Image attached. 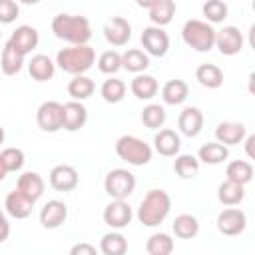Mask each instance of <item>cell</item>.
<instances>
[{
    "mask_svg": "<svg viewBox=\"0 0 255 255\" xmlns=\"http://www.w3.org/2000/svg\"><path fill=\"white\" fill-rule=\"evenodd\" d=\"M52 32L68 44H88L92 38L90 20L78 14H56L52 18Z\"/></svg>",
    "mask_w": 255,
    "mask_h": 255,
    "instance_id": "1",
    "label": "cell"
},
{
    "mask_svg": "<svg viewBox=\"0 0 255 255\" xmlns=\"http://www.w3.org/2000/svg\"><path fill=\"white\" fill-rule=\"evenodd\" d=\"M171 211V197L163 189H149L137 207V219L145 227H155L163 223V219Z\"/></svg>",
    "mask_w": 255,
    "mask_h": 255,
    "instance_id": "2",
    "label": "cell"
},
{
    "mask_svg": "<svg viewBox=\"0 0 255 255\" xmlns=\"http://www.w3.org/2000/svg\"><path fill=\"white\" fill-rule=\"evenodd\" d=\"M96 62V52L88 44H70L56 54V66L72 76L86 74Z\"/></svg>",
    "mask_w": 255,
    "mask_h": 255,
    "instance_id": "3",
    "label": "cell"
},
{
    "mask_svg": "<svg viewBox=\"0 0 255 255\" xmlns=\"http://www.w3.org/2000/svg\"><path fill=\"white\" fill-rule=\"evenodd\" d=\"M183 42L195 52H209L215 46V28L205 20H187L181 28Z\"/></svg>",
    "mask_w": 255,
    "mask_h": 255,
    "instance_id": "4",
    "label": "cell"
},
{
    "mask_svg": "<svg viewBox=\"0 0 255 255\" xmlns=\"http://www.w3.org/2000/svg\"><path fill=\"white\" fill-rule=\"evenodd\" d=\"M116 153L129 165H145L151 161V147L135 135H122L116 141Z\"/></svg>",
    "mask_w": 255,
    "mask_h": 255,
    "instance_id": "5",
    "label": "cell"
},
{
    "mask_svg": "<svg viewBox=\"0 0 255 255\" xmlns=\"http://www.w3.org/2000/svg\"><path fill=\"white\" fill-rule=\"evenodd\" d=\"M104 189L112 199H126L135 189V175L124 167H116L108 171L104 179Z\"/></svg>",
    "mask_w": 255,
    "mask_h": 255,
    "instance_id": "6",
    "label": "cell"
},
{
    "mask_svg": "<svg viewBox=\"0 0 255 255\" xmlns=\"http://www.w3.org/2000/svg\"><path fill=\"white\" fill-rule=\"evenodd\" d=\"M141 46L147 56L163 58L169 50V36L161 26H147L141 32Z\"/></svg>",
    "mask_w": 255,
    "mask_h": 255,
    "instance_id": "7",
    "label": "cell"
},
{
    "mask_svg": "<svg viewBox=\"0 0 255 255\" xmlns=\"http://www.w3.org/2000/svg\"><path fill=\"white\" fill-rule=\"evenodd\" d=\"M36 124L42 131L48 133H56L58 129H62V104L54 100L40 104L36 110Z\"/></svg>",
    "mask_w": 255,
    "mask_h": 255,
    "instance_id": "8",
    "label": "cell"
},
{
    "mask_svg": "<svg viewBox=\"0 0 255 255\" xmlns=\"http://www.w3.org/2000/svg\"><path fill=\"white\" fill-rule=\"evenodd\" d=\"M247 227V215L245 211L229 205L227 209H223L219 215H217V229L221 235H227V237H235L239 233H243Z\"/></svg>",
    "mask_w": 255,
    "mask_h": 255,
    "instance_id": "9",
    "label": "cell"
},
{
    "mask_svg": "<svg viewBox=\"0 0 255 255\" xmlns=\"http://www.w3.org/2000/svg\"><path fill=\"white\" fill-rule=\"evenodd\" d=\"M133 211L126 199H112L104 209V223L112 229H124L131 223Z\"/></svg>",
    "mask_w": 255,
    "mask_h": 255,
    "instance_id": "10",
    "label": "cell"
},
{
    "mask_svg": "<svg viewBox=\"0 0 255 255\" xmlns=\"http://www.w3.org/2000/svg\"><path fill=\"white\" fill-rule=\"evenodd\" d=\"M243 34L237 26H223L215 30V46L223 56H235L243 50Z\"/></svg>",
    "mask_w": 255,
    "mask_h": 255,
    "instance_id": "11",
    "label": "cell"
},
{
    "mask_svg": "<svg viewBox=\"0 0 255 255\" xmlns=\"http://www.w3.org/2000/svg\"><path fill=\"white\" fill-rule=\"evenodd\" d=\"M102 32H104V38H106L108 44H112L116 48H122L131 38V24L122 16H114L104 24Z\"/></svg>",
    "mask_w": 255,
    "mask_h": 255,
    "instance_id": "12",
    "label": "cell"
},
{
    "mask_svg": "<svg viewBox=\"0 0 255 255\" xmlns=\"http://www.w3.org/2000/svg\"><path fill=\"white\" fill-rule=\"evenodd\" d=\"M80 183V175H78V169L74 165H68V163H60V165H54L52 171H50V185L52 189L56 191H74Z\"/></svg>",
    "mask_w": 255,
    "mask_h": 255,
    "instance_id": "13",
    "label": "cell"
},
{
    "mask_svg": "<svg viewBox=\"0 0 255 255\" xmlns=\"http://www.w3.org/2000/svg\"><path fill=\"white\" fill-rule=\"evenodd\" d=\"M88 122V110L82 102L72 100L68 104H62V128L68 131H78Z\"/></svg>",
    "mask_w": 255,
    "mask_h": 255,
    "instance_id": "14",
    "label": "cell"
},
{
    "mask_svg": "<svg viewBox=\"0 0 255 255\" xmlns=\"http://www.w3.org/2000/svg\"><path fill=\"white\" fill-rule=\"evenodd\" d=\"M68 217V207L60 199H50L40 209V223L44 229H58Z\"/></svg>",
    "mask_w": 255,
    "mask_h": 255,
    "instance_id": "15",
    "label": "cell"
},
{
    "mask_svg": "<svg viewBox=\"0 0 255 255\" xmlns=\"http://www.w3.org/2000/svg\"><path fill=\"white\" fill-rule=\"evenodd\" d=\"M153 147L159 155L163 157H175L179 153V147H181V139H179V133L175 129H169V128H161L155 135H153Z\"/></svg>",
    "mask_w": 255,
    "mask_h": 255,
    "instance_id": "16",
    "label": "cell"
},
{
    "mask_svg": "<svg viewBox=\"0 0 255 255\" xmlns=\"http://www.w3.org/2000/svg\"><path fill=\"white\" fill-rule=\"evenodd\" d=\"M32 207H34V201L30 197H26L20 189H12L6 199H4V209L10 217L14 219H26L30 213H32Z\"/></svg>",
    "mask_w": 255,
    "mask_h": 255,
    "instance_id": "17",
    "label": "cell"
},
{
    "mask_svg": "<svg viewBox=\"0 0 255 255\" xmlns=\"http://www.w3.org/2000/svg\"><path fill=\"white\" fill-rule=\"evenodd\" d=\"M8 42H10L16 50H20V52L26 56V54H30V52L38 46L40 36H38V30H36L34 26L22 24V26H18V28L12 32V36H10Z\"/></svg>",
    "mask_w": 255,
    "mask_h": 255,
    "instance_id": "18",
    "label": "cell"
},
{
    "mask_svg": "<svg viewBox=\"0 0 255 255\" xmlns=\"http://www.w3.org/2000/svg\"><path fill=\"white\" fill-rule=\"evenodd\" d=\"M177 128H179V131H181L183 135H187V137L199 135L201 129H203V114H201V110L195 108V106L185 108V110L179 114V118H177Z\"/></svg>",
    "mask_w": 255,
    "mask_h": 255,
    "instance_id": "19",
    "label": "cell"
},
{
    "mask_svg": "<svg viewBox=\"0 0 255 255\" xmlns=\"http://www.w3.org/2000/svg\"><path fill=\"white\" fill-rule=\"evenodd\" d=\"M247 135V128L239 122H221L215 128V139L223 145H237Z\"/></svg>",
    "mask_w": 255,
    "mask_h": 255,
    "instance_id": "20",
    "label": "cell"
},
{
    "mask_svg": "<svg viewBox=\"0 0 255 255\" xmlns=\"http://www.w3.org/2000/svg\"><path fill=\"white\" fill-rule=\"evenodd\" d=\"M28 72H30L32 80H36V82H48V80L54 78L56 62L50 56H46V54H36L28 62Z\"/></svg>",
    "mask_w": 255,
    "mask_h": 255,
    "instance_id": "21",
    "label": "cell"
},
{
    "mask_svg": "<svg viewBox=\"0 0 255 255\" xmlns=\"http://www.w3.org/2000/svg\"><path fill=\"white\" fill-rule=\"evenodd\" d=\"M44 187H46V183H44L42 175L36 173V171H24V173L18 177V181H16V189H20V191H22L26 197H30L34 203L42 197Z\"/></svg>",
    "mask_w": 255,
    "mask_h": 255,
    "instance_id": "22",
    "label": "cell"
},
{
    "mask_svg": "<svg viewBox=\"0 0 255 255\" xmlns=\"http://www.w3.org/2000/svg\"><path fill=\"white\" fill-rule=\"evenodd\" d=\"M24 66V54L16 50L10 42L4 44L2 56H0V70L4 76H16Z\"/></svg>",
    "mask_w": 255,
    "mask_h": 255,
    "instance_id": "23",
    "label": "cell"
},
{
    "mask_svg": "<svg viewBox=\"0 0 255 255\" xmlns=\"http://www.w3.org/2000/svg\"><path fill=\"white\" fill-rule=\"evenodd\" d=\"M129 90L137 100H151L157 94L159 86H157V80L153 76L141 72V74H135V78L129 84Z\"/></svg>",
    "mask_w": 255,
    "mask_h": 255,
    "instance_id": "24",
    "label": "cell"
},
{
    "mask_svg": "<svg viewBox=\"0 0 255 255\" xmlns=\"http://www.w3.org/2000/svg\"><path fill=\"white\" fill-rule=\"evenodd\" d=\"M217 199H219V203H223L227 207L229 205H239L245 199V185H241L237 181H231V179H225L217 187Z\"/></svg>",
    "mask_w": 255,
    "mask_h": 255,
    "instance_id": "25",
    "label": "cell"
},
{
    "mask_svg": "<svg viewBox=\"0 0 255 255\" xmlns=\"http://www.w3.org/2000/svg\"><path fill=\"white\" fill-rule=\"evenodd\" d=\"M189 96V86L183 80H169L161 88V100L167 106H179L187 100Z\"/></svg>",
    "mask_w": 255,
    "mask_h": 255,
    "instance_id": "26",
    "label": "cell"
},
{
    "mask_svg": "<svg viewBox=\"0 0 255 255\" xmlns=\"http://www.w3.org/2000/svg\"><path fill=\"white\" fill-rule=\"evenodd\" d=\"M227 157H229V149H227V145H223L219 141H207L197 149V159L207 165L223 163Z\"/></svg>",
    "mask_w": 255,
    "mask_h": 255,
    "instance_id": "27",
    "label": "cell"
},
{
    "mask_svg": "<svg viewBox=\"0 0 255 255\" xmlns=\"http://www.w3.org/2000/svg\"><path fill=\"white\" fill-rule=\"evenodd\" d=\"M122 68L131 74H141L149 68V56L139 48H129L122 54Z\"/></svg>",
    "mask_w": 255,
    "mask_h": 255,
    "instance_id": "28",
    "label": "cell"
},
{
    "mask_svg": "<svg viewBox=\"0 0 255 255\" xmlns=\"http://www.w3.org/2000/svg\"><path fill=\"white\" fill-rule=\"evenodd\" d=\"M195 80L207 90H217L223 84V70L215 64H201L195 70Z\"/></svg>",
    "mask_w": 255,
    "mask_h": 255,
    "instance_id": "29",
    "label": "cell"
},
{
    "mask_svg": "<svg viewBox=\"0 0 255 255\" xmlns=\"http://www.w3.org/2000/svg\"><path fill=\"white\" fill-rule=\"evenodd\" d=\"M94 90H96V84L86 74H78L68 82V94L72 100H78V102L88 100L94 94Z\"/></svg>",
    "mask_w": 255,
    "mask_h": 255,
    "instance_id": "30",
    "label": "cell"
},
{
    "mask_svg": "<svg viewBox=\"0 0 255 255\" xmlns=\"http://www.w3.org/2000/svg\"><path fill=\"white\" fill-rule=\"evenodd\" d=\"M171 229H173L175 237H179V239H193L199 233V221L191 213H181L173 219Z\"/></svg>",
    "mask_w": 255,
    "mask_h": 255,
    "instance_id": "31",
    "label": "cell"
},
{
    "mask_svg": "<svg viewBox=\"0 0 255 255\" xmlns=\"http://www.w3.org/2000/svg\"><path fill=\"white\" fill-rule=\"evenodd\" d=\"M225 175L231 181H237L241 185H247L253 179V165L245 159H233L225 167Z\"/></svg>",
    "mask_w": 255,
    "mask_h": 255,
    "instance_id": "32",
    "label": "cell"
},
{
    "mask_svg": "<svg viewBox=\"0 0 255 255\" xmlns=\"http://www.w3.org/2000/svg\"><path fill=\"white\" fill-rule=\"evenodd\" d=\"M100 251L104 255H124L128 251V239L120 231H110L102 237Z\"/></svg>",
    "mask_w": 255,
    "mask_h": 255,
    "instance_id": "33",
    "label": "cell"
},
{
    "mask_svg": "<svg viewBox=\"0 0 255 255\" xmlns=\"http://www.w3.org/2000/svg\"><path fill=\"white\" fill-rule=\"evenodd\" d=\"M175 16V2L173 0H159L155 6L149 8V20L153 26H167Z\"/></svg>",
    "mask_w": 255,
    "mask_h": 255,
    "instance_id": "34",
    "label": "cell"
},
{
    "mask_svg": "<svg viewBox=\"0 0 255 255\" xmlns=\"http://www.w3.org/2000/svg\"><path fill=\"white\" fill-rule=\"evenodd\" d=\"M173 169L175 173L181 177V179H191L197 175L199 171V159L191 153H181V155H175V161H173Z\"/></svg>",
    "mask_w": 255,
    "mask_h": 255,
    "instance_id": "35",
    "label": "cell"
},
{
    "mask_svg": "<svg viewBox=\"0 0 255 255\" xmlns=\"http://www.w3.org/2000/svg\"><path fill=\"white\" fill-rule=\"evenodd\" d=\"M100 96H102L104 102H108V104H118V102H122L124 96H126V84H124L122 80H118V78H110V80H106V82L102 84Z\"/></svg>",
    "mask_w": 255,
    "mask_h": 255,
    "instance_id": "36",
    "label": "cell"
},
{
    "mask_svg": "<svg viewBox=\"0 0 255 255\" xmlns=\"http://www.w3.org/2000/svg\"><path fill=\"white\" fill-rule=\"evenodd\" d=\"M145 251L149 255H169L173 251V239L167 233H153L145 241Z\"/></svg>",
    "mask_w": 255,
    "mask_h": 255,
    "instance_id": "37",
    "label": "cell"
},
{
    "mask_svg": "<svg viewBox=\"0 0 255 255\" xmlns=\"http://www.w3.org/2000/svg\"><path fill=\"white\" fill-rule=\"evenodd\" d=\"M203 16H205V22L209 24H219L227 18L229 14V8L223 0H205L203 2V8H201Z\"/></svg>",
    "mask_w": 255,
    "mask_h": 255,
    "instance_id": "38",
    "label": "cell"
},
{
    "mask_svg": "<svg viewBox=\"0 0 255 255\" xmlns=\"http://www.w3.org/2000/svg\"><path fill=\"white\" fill-rule=\"evenodd\" d=\"M141 122L149 129H159L165 124V110L159 104H147L141 112Z\"/></svg>",
    "mask_w": 255,
    "mask_h": 255,
    "instance_id": "39",
    "label": "cell"
},
{
    "mask_svg": "<svg viewBox=\"0 0 255 255\" xmlns=\"http://www.w3.org/2000/svg\"><path fill=\"white\" fill-rule=\"evenodd\" d=\"M98 70L102 74H116L122 70V54L116 50H106L104 54H100L98 58Z\"/></svg>",
    "mask_w": 255,
    "mask_h": 255,
    "instance_id": "40",
    "label": "cell"
},
{
    "mask_svg": "<svg viewBox=\"0 0 255 255\" xmlns=\"http://www.w3.org/2000/svg\"><path fill=\"white\" fill-rule=\"evenodd\" d=\"M0 157H2V161H4V165H6L8 171H20L22 165H24V161H26L24 151L20 147H6V149H2L0 151Z\"/></svg>",
    "mask_w": 255,
    "mask_h": 255,
    "instance_id": "41",
    "label": "cell"
},
{
    "mask_svg": "<svg viewBox=\"0 0 255 255\" xmlns=\"http://www.w3.org/2000/svg\"><path fill=\"white\" fill-rule=\"evenodd\" d=\"M20 14V6L14 0H0V24H12Z\"/></svg>",
    "mask_w": 255,
    "mask_h": 255,
    "instance_id": "42",
    "label": "cell"
},
{
    "mask_svg": "<svg viewBox=\"0 0 255 255\" xmlns=\"http://www.w3.org/2000/svg\"><path fill=\"white\" fill-rule=\"evenodd\" d=\"M72 255H96V247L90 245V243H76L72 249H70Z\"/></svg>",
    "mask_w": 255,
    "mask_h": 255,
    "instance_id": "43",
    "label": "cell"
},
{
    "mask_svg": "<svg viewBox=\"0 0 255 255\" xmlns=\"http://www.w3.org/2000/svg\"><path fill=\"white\" fill-rule=\"evenodd\" d=\"M10 235V223L6 219V213L0 209V243H4Z\"/></svg>",
    "mask_w": 255,
    "mask_h": 255,
    "instance_id": "44",
    "label": "cell"
},
{
    "mask_svg": "<svg viewBox=\"0 0 255 255\" xmlns=\"http://www.w3.org/2000/svg\"><path fill=\"white\" fill-rule=\"evenodd\" d=\"M243 139H245V151H247V155H249V157L253 159V157H255V151H253V143H255V135L251 133V135H245Z\"/></svg>",
    "mask_w": 255,
    "mask_h": 255,
    "instance_id": "45",
    "label": "cell"
},
{
    "mask_svg": "<svg viewBox=\"0 0 255 255\" xmlns=\"http://www.w3.org/2000/svg\"><path fill=\"white\" fill-rule=\"evenodd\" d=\"M157 2H159V0H135V4H137L139 8H147V10H149L151 6H155Z\"/></svg>",
    "mask_w": 255,
    "mask_h": 255,
    "instance_id": "46",
    "label": "cell"
},
{
    "mask_svg": "<svg viewBox=\"0 0 255 255\" xmlns=\"http://www.w3.org/2000/svg\"><path fill=\"white\" fill-rule=\"evenodd\" d=\"M8 173H10V171L6 169V165H4V161H2V157H0V181H4Z\"/></svg>",
    "mask_w": 255,
    "mask_h": 255,
    "instance_id": "47",
    "label": "cell"
},
{
    "mask_svg": "<svg viewBox=\"0 0 255 255\" xmlns=\"http://www.w3.org/2000/svg\"><path fill=\"white\" fill-rule=\"evenodd\" d=\"M18 2H22V4H28V6H34V4H38L40 0H18Z\"/></svg>",
    "mask_w": 255,
    "mask_h": 255,
    "instance_id": "48",
    "label": "cell"
},
{
    "mask_svg": "<svg viewBox=\"0 0 255 255\" xmlns=\"http://www.w3.org/2000/svg\"><path fill=\"white\" fill-rule=\"evenodd\" d=\"M4 137H6V133H4V128L0 126V145L4 143Z\"/></svg>",
    "mask_w": 255,
    "mask_h": 255,
    "instance_id": "49",
    "label": "cell"
},
{
    "mask_svg": "<svg viewBox=\"0 0 255 255\" xmlns=\"http://www.w3.org/2000/svg\"><path fill=\"white\" fill-rule=\"evenodd\" d=\"M0 36H2V32H0Z\"/></svg>",
    "mask_w": 255,
    "mask_h": 255,
    "instance_id": "50",
    "label": "cell"
}]
</instances>
